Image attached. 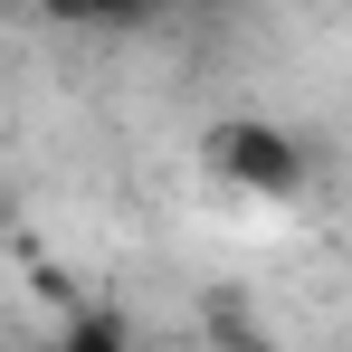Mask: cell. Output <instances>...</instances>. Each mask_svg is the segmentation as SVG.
Returning <instances> with one entry per match:
<instances>
[{
	"mask_svg": "<svg viewBox=\"0 0 352 352\" xmlns=\"http://www.w3.org/2000/svg\"><path fill=\"white\" fill-rule=\"evenodd\" d=\"M58 352H133V324H124V314H105V305H86V314H67Z\"/></svg>",
	"mask_w": 352,
	"mask_h": 352,
	"instance_id": "cell-2",
	"label": "cell"
},
{
	"mask_svg": "<svg viewBox=\"0 0 352 352\" xmlns=\"http://www.w3.org/2000/svg\"><path fill=\"white\" fill-rule=\"evenodd\" d=\"M200 162H210V181H229V190H267V200H286L295 181H305V153H295L276 124L257 115H229L200 133Z\"/></svg>",
	"mask_w": 352,
	"mask_h": 352,
	"instance_id": "cell-1",
	"label": "cell"
}]
</instances>
